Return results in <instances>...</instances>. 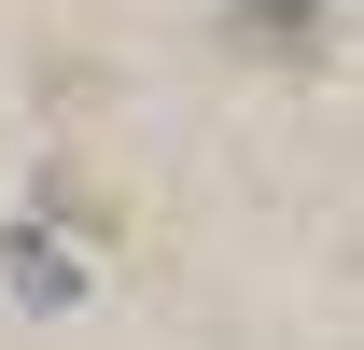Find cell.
<instances>
[{
	"label": "cell",
	"mask_w": 364,
	"mask_h": 350,
	"mask_svg": "<svg viewBox=\"0 0 364 350\" xmlns=\"http://www.w3.org/2000/svg\"><path fill=\"white\" fill-rule=\"evenodd\" d=\"M238 28H252V43H309V28H322V0H252Z\"/></svg>",
	"instance_id": "obj_1"
}]
</instances>
